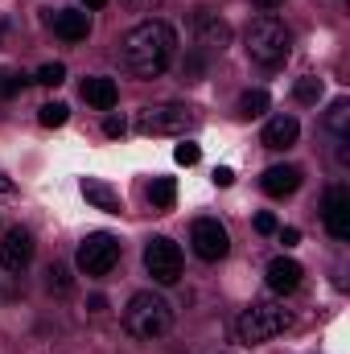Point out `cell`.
<instances>
[{"label":"cell","mask_w":350,"mask_h":354,"mask_svg":"<svg viewBox=\"0 0 350 354\" xmlns=\"http://www.w3.org/2000/svg\"><path fill=\"white\" fill-rule=\"evenodd\" d=\"M174 54H177V33H174V25H165V21H140L120 41V62H124V71L132 79L165 75Z\"/></svg>","instance_id":"1"},{"label":"cell","mask_w":350,"mask_h":354,"mask_svg":"<svg viewBox=\"0 0 350 354\" xmlns=\"http://www.w3.org/2000/svg\"><path fill=\"white\" fill-rule=\"evenodd\" d=\"M124 326H128L132 338L153 342V338H165V334H169L174 309H169V301L157 297V292H136V297L128 301V309H124Z\"/></svg>","instance_id":"2"},{"label":"cell","mask_w":350,"mask_h":354,"mask_svg":"<svg viewBox=\"0 0 350 354\" xmlns=\"http://www.w3.org/2000/svg\"><path fill=\"white\" fill-rule=\"evenodd\" d=\"M284 326H288V309H284V301L260 297V301H252V305L239 313L235 334H239L243 346H260V342H268V338L284 334Z\"/></svg>","instance_id":"3"},{"label":"cell","mask_w":350,"mask_h":354,"mask_svg":"<svg viewBox=\"0 0 350 354\" xmlns=\"http://www.w3.org/2000/svg\"><path fill=\"white\" fill-rule=\"evenodd\" d=\"M288 50H293V37H288V29H284L280 17L264 12V17H256V21L248 25V58H252V62H260V66H280V62L288 58Z\"/></svg>","instance_id":"4"},{"label":"cell","mask_w":350,"mask_h":354,"mask_svg":"<svg viewBox=\"0 0 350 354\" xmlns=\"http://www.w3.org/2000/svg\"><path fill=\"white\" fill-rule=\"evenodd\" d=\"M190 128H198V111L185 103H153L136 115V132L145 136H185Z\"/></svg>","instance_id":"5"},{"label":"cell","mask_w":350,"mask_h":354,"mask_svg":"<svg viewBox=\"0 0 350 354\" xmlns=\"http://www.w3.org/2000/svg\"><path fill=\"white\" fill-rule=\"evenodd\" d=\"M75 260L83 268V276H107L111 268L120 264V239L107 235V231H95V235H87L79 243V256Z\"/></svg>","instance_id":"6"},{"label":"cell","mask_w":350,"mask_h":354,"mask_svg":"<svg viewBox=\"0 0 350 354\" xmlns=\"http://www.w3.org/2000/svg\"><path fill=\"white\" fill-rule=\"evenodd\" d=\"M145 268H149V276H153L157 284H177V276H181V248H177L174 239H165V235L149 239V248H145Z\"/></svg>","instance_id":"7"},{"label":"cell","mask_w":350,"mask_h":354,"mask_svg":"<svg viewBox=\"0 0 350 354\" xmlns=\"http://www.w3.org/2000/svg\"><path fill=\"white\" fill-rule=\"evenodd\" d=\"M190 243H194V252H198L202 260H210V264L231 252V235H227V227H223L219 218H198V223L190 227Z\"/></svg>","instance_id":"8"},{"label":"cell","mask_w":350,"mask_h":354,"mask_svg":"<svg viewBox=\"0 0 350 354\" xmlns=\"http://www.w3.org/2000/svg\"><path fill=\"white\" fill-rule=\"evenodd\" d=\"M322 218H326V231L334 239H350V189L347 185H330L326 206H322Z\"/></svg>","instance_id":"9"},{"label":"cell","mask_w":350,"mask_h":354,"mask_svg":"<svg viewBox=\"0 0 350 354\" xmlns=\"http://www.w3.org/2000/svg\"><path fill=\"white\" fill-rule=\"evenodd\" d=\"M29 260H33V235L25 227H12L0 243V264L8 272H21V268H29Z\"/></svg>","instance_id":"10"},{"label":"cell","mask_w":350,"mask_h":354,"mask_svg":"<svg viewBox=\"0 0 350 354\" xmlns=\"http://www.w3.org/2000/svg\"><path fill=\"white\" fill-rule=\"evenodd\" d=\"M194 33H198V46H206V50H223V46L231 41L227 21H219L210 8H202V12L194 17Z\"/></svg>","instance_id":"11"},{"label":"cell","mask_w":350,"mask_h":354,"mask_svg":"<svg viewBox=\"0 0 350 354\" xmlns=\"http://www.w3.org/2000/svg\"><path fill=\"white\" fill-rule=\"evenodd\" d=\"M297 185H301V169L297 165H272L260 177V189L268 198H288V194H297Z\"/></svg>","instance_id":"12"},{"label":"cell","mask_w":350,"mask_h":354,"mask_svg":"<svg viewBox=\"0 0 350 354\" xmlns=\"http://www.w3.org/2000/svg\"><path fill=\"white\" fill-rule=\"evenodd\" d=\"M297 136H301V124L293 120V115H272L268 124H264V149H293L297 145Z\"/></svg>","instance_id":"13"},{"label":"cell","mask_w":350,"mask_h":354,"mask_svg":"<svg viewBox=\"0 0 350 354\" xmlns=\"http://www.w3.org/2000/svg\"><path fill=\"white\" fill-rule=\"evenodd\" d=\"M54 33H58L62 41H87L91 17L83 8H58V12H54Z\"/></svg>","instance_id":"14"},{"label":"cell","mask_w":350,"mask_h":354,"mask_svg":"<svg viewBox=\"0 0 350 354\" xmlns=\"http://www.w3.org/2000/svg\"><path fill=\"white\" fill-rule=\"evenodd\" d=\"M301 264L297 260H288V256H276L272 264H268V288L272 292H293L297 284H301Z\"/></svg>","instance_id":"15"},{"label":"cell","mask_w":350,"mask_h":354,"mask_svg":"<svg viewBox=\"0 0 350 354\" xmlns=\"http://www.w3.org/2000/svg\"><path fill=\"white\" fill-rule=\"evenodd\" d=\"M83 198H87L95 210H107V214H120V210H124L120 194H116L107 181H99V177H83Z\"/></svg>","instance_id":"16"},{"label":"cell","mask_w":350,"mask_h":354,"mask_svg":"<svg viewBox=\"0 0 350 354\" xmlns=\"http://www.w3.org/2000/svg\"><path fill=\"white\" fill-rule=\"evenodd\" d=\"M83 99H87L91 107H99V111H111L116 107V99H120V87H116V79H87L83 83Z\"/></svg>","instance_id":"17"},{"label":"cell","mask_w":350,"mask_h":354,"mask_svg":"<svg viewBox=\"0 0 350 354\" xmlns=\"http://www.w3.org/2000/svg\"><path fill=\"white\" fill-rule=\"evenodd\" d=\"M177 198V181L174 177H157L153 185H149V202H153V210H169Z\"/></svg>","instance_id":"18"},{"label":"cell","mask_w":350,"mask_h":354,"mask_svg":"<svg viewBox=\"0 0 350 354\" xmlns=\"http://www.w3.org/2000/svg\"><path fill=\"white\" fill-rule=\"evenodd\" d=\"M264 111H268V91H243L239 95V115L243 120H256Z\"/></svg>","instance_id":"19"},{"label":"cell","mask_w":350,"mask_h":354,"mask_svg":"<svg viewBox=\"0 0 350 354\" xmlns=\"http://www.w3.org/2000/svg\"><path fill=\"white\" fill-rule=\"evenodd\" d=\"M326 124H330V132H338V140H347V124H350V103L347 99H338V103L330 107Z\"/></svg>","instance_id":"20"},{"label":"cell","mask_w":350,"mask_h":354,"mask_svg":"<svg viewBox=\"0 0 350 354\" xmlns=\"http://www.w3.org/2000/svg\"><path fill=\"white\" fill-rule=\"evenodd\" d=\"M66 115H71V107H66V103H46V107L37 111V120H42L46 128H62V124H66Z\"/></svg>","instance_id":"21"},{"label":"cell","mask_w":350,"mask_h":354,"mask_svg":"<svg viewBox=\"0 0 350 354\" xmlns=\"http://www.w3.org/2000/svg\"><path fill=\"white\" fill-rule=\"evenodd\" d=\"M293 95H297V103H317L322 99V79H297V87H293Z\"/></svg>","instance_id":"22"},{"label":"cell","mask_w":350,"mask_h":354,"mask_svg":"<svg viewBox=\"0 0 350 354\" xmlns=\"http://www.w3.org/2000/svg\"><path fill=\"white\" fill-rule=\"evenodd\" d=\"M37 83H42V87H58V83H66V66H62V62H46V66L37 71Z\"/></svg>","instance_id":"23"},{"label":"cell","mask_w":350,"mask_h":354,"mask_svg":"<svg viewBox=\"0 0 350 354\" xmlns=\"http://www.w3.org/2000/svg\"><path fill=\"white\" fill-rule=\"evenodd\" d=\"M46 276H50V288H54V292H71V284H75V280H71V268H66V264H50V272H46Z\"/></svg>","instance_id":"24"},{"label":"cell","mask_w":350,"mask_h":354,"mask_svg":"<svg viewBox=\"0 0 350 354\" xmlns=\"http://www.w3.org/2000/svg\"><path fill=\"white\" fill-rule=\"evenodd\" d=\"M198 157H202V149H198L194 140H181V145L174 149V161H177V165H198Z\"/></svg>","instance_id":"25"},{"label":"cell","mask_w":350,"mask_h":354,"mask_svg":"<svg viewBox=\"0 0 350 354\" xmlns=\"http://www.w3.org/2000/svg\"><path fill=\"white\" fill-rule=\"evenodd\" d=\"M21 87H25L21 75H0V95H17Z\"/></svg>","instance_id":"26"},{"label":"cell","mask_w":350,"mask_h":354,"mask_svg":"<svg viewBox=\"0 0 350 354\" xmlns=\"http://www.w3.org/2000/svg\"><path fill=\"white\" fill-rule=\"evenodd\" d=\"M103 132H107V136L116 140V136H124V132H128V124H124L120 115H107V120H103Z\"/></svg>","instance_id":"27"},{"label":"cell","mask_w":350,"mask_h":354,"mask_svg":"<svg viewBox=\"0 0 350 354\" xmlns=\"http://www.w3.org/2000/svg\"><path fill=\"white\" fill-rule=\"evenodd\" d=\"M128 8H136V12H157L161 4H169V0H124Z\"/></svg>","instance_id":"28"},{"label":"cell","mask_w":350,"mask_h":354,"mask_svg":"<svg viewBox=\"0 0 350 354\" xmlns=\"http://www.w3.org/2000/svg\"><path fill=\"white\" fill-rule=\"evenodd\" d=\"M256 231H260V235H272V231H276V218H272L268 210H260V214H256Z\"/></svg>","instance_id":"29"},{"label":"cell","mask_w":350,"mask_h":354,"mask_svg":"<svg viewBox=\"0 0 350 354\" xmlns=\"http://www.w3.org/2000/svg\"><path fill=\"white\" fill-rule=\"evenodd\" d=\"M280 243H284V248L301 243V231H297V227H284V231H280Z\"/></svg>","instance_id":"30"},{"label":"cell","mask_w":350,"mask_h":354,"mask_svg":"<svg viewBox=\"0 0 350 354\" xmlns=\"http://www.w3.org/2000/svg\"><path fill=\"white\" fill-rule=\"evenodd\" d=\"M231 181H235V174H231L227 165H219V169H214V185H231Z\"/></svg>","instance_id":"31"},{"label":"cell","mask_w":350,"mask_h":354,"mask_svg":"<svg viewBox=\"0 0 350 354\" xmlns=\"http://www.w3.org/2000/svg\"><path fill=\"white\" fill-rule=\"evenodd\" d=\"M0 194H12V181H8L4 174H0Z\"/></svg>","instance_id":"32"},{"label":"cell","mask_w":350,"mask_h":354,"mask_svg":"<svg viewBox=\"0 0 350 354\" xmlns=\"http://www.w3.org/2000/svg\"><path fill=\"white\" fill-rule=\"evenodd\" d=\"M256 4H260V8H280L284 0H256Z\"/></svg>","instance_id":"33"},{"label":"cell","mask_w":350,"mask_h":354,"mask_svg":"<svg viewBox=\"0 0 350 354\" xmlns=\"http://www.w3.org/2000/svg\"><path fill=\"white\" fill-rule=\"evenodd\" d=\"M83 4H87V8H103V4H107V0H83Z\"/></svg>","instance_id":"34"}]
</instances>
